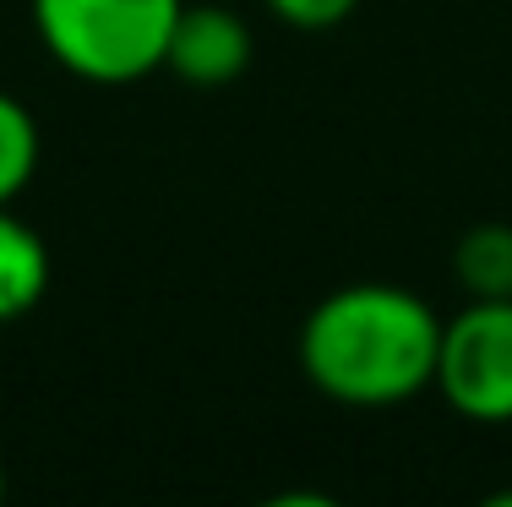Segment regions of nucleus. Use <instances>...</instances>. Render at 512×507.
Here are the masks:
<instances>
[{
    "instance_id": "39448f33",
    "label": "nucleus",
    "mask_w": 512,
    "mask_h": 507,
    "mask_svg": "<svg viewBox=\"0 0 512 507\" xmlns=\"http://www.w3.org/2000/svg\"><path fill=\"white\" fill-rule=\"evenodd\" d=\"M50 289V246L28 219L0 208V322L28 317Z\"/></svg>"
},
{
    "instance_id": "7ed1b4c3",
    "label": "nucleus",
    "mask_w": 512,
    "mask_h": 507,
    "mask_svg": "<svg viewBox=\"0 0 512 507\" xmlns=\"http://www.w3.org/2000/svg\"><path fill=\"white\" fill-rule=\"evenodd\" d=\"M436 393L480 426L512 420V295L469 300L442 322L436 344Z\"/></svg>"
},
{
    "instance_id": "423d86ee",
    "label": "nucleus",
    "mask_w": 512,
    "mask_h": 507,
    "mask_svg": "<svg viewBox=\"0 0 512 507\" xmlns=\"http://www.w3.org/2000/svg\"><path fill=\"white\" fill-rule=\"evenodd\" d=\"M453 273L469 300L512 295V224H474L453 246Z\"/></svg>"
},
{
    "instance_id": "f03ea898",
    "label": "nucleus",
    "mask_w": 512,
    "mask_h": 507,
    "mask_svg": "<svg viewBox=\"0 0 512 507\" xmlns=\"http://www.w3.org/2000/svg\"><path fill=\"white\" fill-rule=\"evenodd\" d=\"M186 0H33V28L71 77L126 88L164 71Z\"/></svg>"
},
{
    "instance_id": "0eeeda50",
    "label": "nucleus",
    "mask_w": 512,
    "mask_h": 507,
    "mask_svg": "<svg viewBox=\"0 0 512 507\" xmlns=\"http://www.w3.org/2000/svg\"><path fill=\"white\" fill-rule=\"evenodd\" d=\"M33 175H39V120L22 99L0 93V208L17 202Z\"/></svg>"
},
{
    "instance_id": "f257e3e1",
    "label": "nucleus",
    "mask_w": 512,
    "mask_h": 507,
    "mask_svg": "<svg viewBox=\"0 0 512 507\" xmlns=\"http://www.w3.org/2000/svg\"><path fill=\"white\" fill-rule=\"evenodd\" d=\"M442 317L404 284H344L311 306L300 366L333 404L387 409L436 382Z\"/></svg>"
},
{
    "instance_id": "1a4fd4ad",
    "label": "nucleus",
    "mask_w": 512,
    "mask_h": 507,
    "mask_svg": "<svg viewBox=\"0 0 512 507\" xmlns=\"http://www.w3.org/2000/svg\"><path fill=\"white\" fill-rule=\"evenodd\" d=\"M0 502H6V458H0Z\"/></svg>"
},
{
    "instance_id": "20e7f679",
    "label": "nucleus",
    "mask_w": 512,
    "mask_h": 507,
    "mask_svg": "<svg viewBox=\"0 0 512 507\" xmlns=\"http://www.w3.org/2000/svg\"><path fill=\"white\" fill-rule=\"evenodd\" d=\"M256 55V39L246 28V17L229 6H180L175 33H169V55L164 66L191 88H229L246 77Z\"/></svg>"
},
{
    "instance_id": "6e6552de",
    "label": "nucleus",
    "mask_w": 512,
    "mask_h": 507,
    "mask_svg": "<svg viewBox=\"0 0 512 507\" xmlns=\"http://www.w3.org/2000/svg\"><path fill=\"white\" fill-rule=\"evenodd\" d=\"M355 6H360V0H267V11H273L278 22H289V28H300V33L338 28Z\"/></svg>"
}]
</instances>
